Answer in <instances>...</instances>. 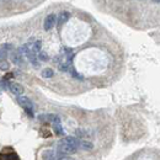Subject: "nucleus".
<instances>
[{
	"mask_svg": "<svg viewBox=\"0 0 160 160\" xmlns=\"http://www.w3.org/2000/svg\"><path fill=\"white\" fill-rule=\"evenodd\" d=\"M18 102L20 103V106L26 111V113L30 117H33V102L30 100L27 96H18Z\"/></svg>",
	"mask_w": 160,
	"mask_h": 160,
	"instance_id": "obj_1",
	"label": "nucleus"
},
{
	"mask_svg": "<svg viewBox=\"0 0 160 160\" xmlns=\"http://www.w3.org/2000/svg\"><path fill=\"white\" fill-rule=\"evenodd\" d=\"M78 147L74 145H69V144H64V143H58L57 147V153L59 155H68V154H74L77 153Z\"/></svg>",
	"mask_w": 160,
	"mask_h": 160,
	"instance_id": "obj_2",
	"label": "nucleus"
},
{
	"mask_svg": "<svg viewBox=\"0 0 160 160\" xmlns=\"http://www.w3.org/2000/svg\"><path fill=\"white\" fill-rule=\"evenodd\" d=\"M56 22H57V16H56V14H49V15L44 19L43 28H44L46 31H49V30H52V28L56 26Z\"/></svg>",
	"mask_w": 160,
	"mask_h": 160,
	"instance_id": "obj_3",
	"label": "nucleus"
},
{
	"mask_svg": "<svg viewBox=\"0 0 160 160\" xmlns=\"http://www.w3.org/2000/svg\"><path fill=\"white\" fill-rule=\"evenodd\" d=\"M9 89H10V91L14 94V95H16V96H20L23 94V86L19 84V82H10L9 84Z\"/></svg>",
	"mask_w": 160,
	"mask_h": 160,
	"instance_id": "obj_4",
	"label": "nucleus"
},
{
	"mask_svg": "<svg viewBox=\"0 0 160 160\" xmlns=\"http://www.w3.org/2000/svg\"><path fill=\"white\" fill-rule=\"evenodd\" d=\"M38 120L43 121V122H52L53 124L60 123L59 116H57V115H41V116H38Z\"/></svg>",
	"mask_w": 160,
	"mask_h": 160,
	"instance_id": "obj_5",
	"label": "nucleus"
},
{
	"mask_svg": "<svg viewBox=\"0 0 160 160\" xmlns=\"http://www.w3.org/2000/svg\"><path fill=\"white\" fill-rule=\"evenodd\" d=\"M10 58H11L14 64L21 65V64L23 63V56L20 53V51H19V52H18V51H12V52L10 53Z\"/></svg>",
	"mask_w": 160,
	"mask_h": 160,
	"instance_id": "obj_6",
	"label": "nucleus"
},
{
	"mask_svg": "<svg viewBox=\"0 0 160 160\" xmlns=\"http://www.w3.org/2000/svg\"><path fill=\"white\" fill-rule=\"evenodd\" d=\"M69 18H70L69 11H62L59 14V16H58V19H57L58 26H63L64 23H67V21L69 20Z\"/></svg>",
	"mask_w": 160,
	"mask_h": 160,
	"instance_id": "obj_7",
	"label": "nucleus"
},
{
	"mask_svg": "<svg viewBox=\"0 0 160 160\" xmlns=\"http://www.w3.org/2000/svg\"><path fill=\"white\" fill-rule=\"evenodd\" d=\"M42 159L43 160H57V155L53 150H44L42 153Z\"/></svg>",
	"mask_w": 160,
	"mask_h": 160,
	"instance_id": "obj_8",
	"label": "nucleus"
},
{
	"mask_svg": "<svg viewBox=\"0 0 160 160\" xmlns=\"http://www.w3.org/2000/svg\"><path fill=\"white\" fill-rule=\"evenodd\" d=\"M0 160H20V158L16 153H9V154L1 153L0 154Z\"/></svg>",
	"mask_w": 160,
	"mask_h": 160,
	"instance_id": "obj_9",
	"label": "nucleus"
},
{
	"mask_svg": "<svg viewBox=\"0 0 160 160\" xmlns=\"http://www.w3.org/2000/svg\"><path fill=\"white\" fill-rule=\"evenodd\" d=\"M79 148L84 149V150H91L94 148L92 143L91 142H88V140H81L79 143Z\"/></svg>",
	"mask_w": 160,
	"mask_h": 160,
	"instance_id": "obj_10",
	"label": "nucleus"
},
{
	"mask_svg": "<svg viewBox=\"0 0 160 160\" xmlns=\"http://www.w3.org/2000/svg\"><path fill=\"white\" fill-rule=\"evenodd\" d=\"M54 75V72H53V69H51V68H44L43 70H42V77L43 78H52Z\"/></svg>",
	"mask_w": 160,
	"mask_h": 160,
	"instance_id": "obj_11",
	"label": "nucleus"
},
{
	"mask_svg": "<svg viewBox=\"0 0 160 160\" xmlns=\"http://www.w3.org/2000/svg\"><path fill=\"white\" fill-rule=\"evenodd\" d=\"M53 129H54V132H56L57 136H63V134H64V131H63L60 123H54V124H53Z\"/></svg>",
	"mask_w": 160,
	"mask_h": 160,
	"instance_id": "obj_12",
	"label": "nucleus"
},
{
	"mask_svg": "<svg viewBox=\"0 0 160 160\" xmlns=\"http://www.w3.org/2000/svg\"><path fill=\"white\" fill-rule=\"evenodd\" d=\"M9 67H10V64H9L5 59L0 60V69H1V70H8Z\"/></svg>",
	"mask_w": 160,
	"mask_h": 160,
	"instance_id": "obj_13",
	"label": "nucleus"
},
{
	"mask_svg": "<svg viewBox=\"0 0 160 160\" xmlns=\"http://www.w3.org/2000/svg\"><path fill=\"white\" fill-rule=\"evenodd\" d=\"M38 58H40L41 60H44V62H46V60H48V56H47L46 52H42V51H41L40 53H38Z\"/></svg>",
	"mask_w": 160,
	"mask_h": 160,
	"instance_id": "obj_14",
	"label": "nucleus"
},
{
	"mask_svg": "<svg viewBox=\"0 0 160 160\" xmlns=\"http://www.w3.org/2000/svg\"><path fill=\"white\" fill-rule=\"evenodd\" d=\"M70 73H72V75H73L74 78H77V79H79V80H82V77H81L80 74H78V73H77V72H75L73 68L70 69Z\"/></svg>",
	"mask_w": 160,
	"mask_h": 160,
	"instance_id": "obj_15",
	"label": "nucleus"
},
{
	"mask_svg": "<svg viewBox=\"0 0 160 160\" xmlns=\"http://www.w3.org/2000/svg\"><path fill=\"white\" fill-rule=\"evenodd\" d=\"M6 56H8V53H6V51H5V49L0 51V60H4L5 58H6Z\"/></svg>",
	"mask_w": 160,
	"mask_h": 160,
	"instance_id": "obj_16",
	"label": "nucleus"
},
{
	"mask_svg": "<svg viewBox=\"0 0 160 160\" xmlns=\"http://www.w3.org/2000/svg\"><path fill=\"white\" fill-rule=\"evenodd\" d=\"M57 160H74L73 158L68 157V155H60L59 158H57Z\"/></svg>",
	"mask_w": 160,
	"mask_h": 160,
	"instance_id": "obj_17",
	"label": "nucleus"
},
{
	"mask_svg": "<svg viewBox=\"0 0 160 160\" xmlns=\"http://www.w3.org/2000/svg\"><path fill=\"white\" fill-rule=\"evenodd\" d=\"M153 1H154L155 4H160V0H153Z\"/></svg>",
	"mask_w": 160,
	"mask_h": 160,
	"instance_id": "obj_18",
	"label": "nucleus"
}]
</instances>
